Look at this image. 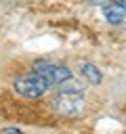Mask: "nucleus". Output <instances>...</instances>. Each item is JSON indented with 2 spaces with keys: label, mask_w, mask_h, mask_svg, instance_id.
Returning a JSON list of instances; mask_svg holds the SVG:
<instances>
[{
  "label": "nucleus",
  "mask_w": 126,
  "mask_h": 134,
  "mask_svg": "<svg viewBox=\"0 0 126 134\" xmlns=\"http://www.w3.org/2000/svg\"><path fill=\"white\" fill-rule=\"evenodd\" d=\"M52 107L61 113V115H78L84 109V94L82 90H71V88H63L59 90V94L52 100Z\"/></svg>",
  "instance_id": "nucleus-1"
},
{
  "label": "nucleus",
  "mask_w": 126,
  "mask_h": 134,
  "mask_svg": "<svg viewBox=\"0 0 126 134\" xmlns=\"http://www.w3.org/2000/svg\"><path fill=\"white\" fill-rule=\"evenodd\" d=\"M32 71H36L46 82V86H59V84H63L71 77L69 67L59 65V63H50V61H36Z\"/></svg>",
  "instance_id": "nucleus-2"
},
{
  "label": "nucleus",
  "mask_w": 126,
  "mask_h": 134,
  "mask_svg": "<svg viewBox=\"0 0 126 134\" xmlns=\"http://www.w3.org/2000/svg\"><path fill=\"white\" fill-rule=\"evenodd\" d=\"M13 86H15V92H19V94L25 96V98H38V96H42V94L48 90L46 82H44L36 71L23 73V75L15 77Z\"/></svg>",
  "instance_id": "nucleus-3"
},
{
  "label": "nucleus",
  "mask_w": 126,
  "mask_h": 134,
  "mask_svg": "<svg viewBox=\"0 0 126 134\" xmlns=\"http://www.w3.org/2000/svg\"><path fill=\"white\" fill-rule=\"evenodd\" d=\"M103 15L105 21L111 25H118L126 19V0H105L103 2Z\"/></svg>",
  "instance_id": "nucleus-4"
},
{
  "label": "nucleus",
  "mask_w": 126,
  "mask_h": 134,
  "mask_svg": "<svg viewBox=\"0 0 126 134\" xmlns=\"http://www.w3.org/2000/svg\"><path fill=\"white\" fill-rule=\"evenodd\" d=\"M80 71H82L84 80H86L88 84H92V86H99V84H101V80H103L101 69H99L94 63H82V65H80Z\"/></svg>",
  "instance_id": "nucleus-5"
},
{
  "label": "nucleus",
  "mask_w": 126,
  "mask_h": 134,
  "mask_svg": "<svg viewBox=\"0 0 126 134\" xmlns=\"http://www.w3.org/2000/svg\"><path fill=\"white\" fill-rule=\"evenodd\" d=\"M2 134H25V132H21V130H17V128H4Z\"/></svg>",
  "instance_id": "nucleus-6"
}]
</instances>
